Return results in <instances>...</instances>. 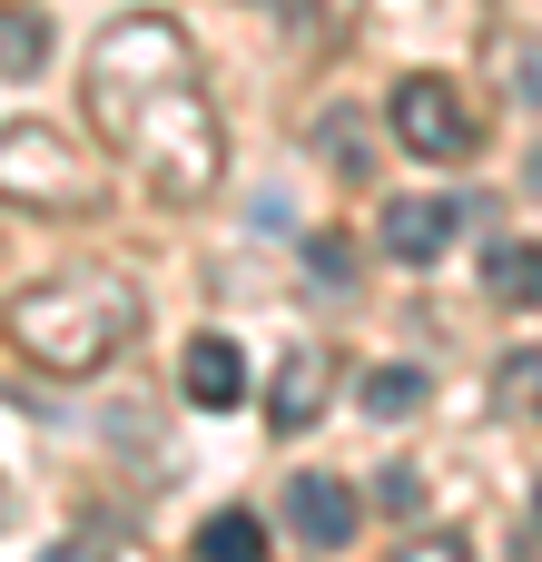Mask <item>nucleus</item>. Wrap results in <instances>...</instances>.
I'll list each match as a JSON object with an SVG mask.
<instances>
[{
	"label": "nucleus",
	"mask_w": 542,
	"mask_h": 562,
	"mask_svg": "<svg viewBox=\"0 0 542 562\" xmlns=\"http://www.w3.org/2000/svg\"><path fill=\"white\" fill-rule=\"evenodd\" d=\"M405 562H464V543H454V533H434V543H415Z\"/></svg>",
	"instance_id": "a211bd4d"
},
{
	"label": "nucleus",
	"mask_w": 542,
	"mask_h": 562,
	"mask_svg": "<svg viewBox=\"0 0 542 562\" xmlns=\"http://www.w3.org/2000/svg\"><path fill=\"white\" fill-rule=\"evenodd\" d=\"M385 128H395V148H405V158H425V168H454V158H474V148H484V119H474V99H464L444 69L395 79Z\"/></svg>",
	"instance_id": "20e7f679"
},
{
	"label": "nucleus",
	"mask_w": 542,
	"mask_h": 562,
	"mask_svg": "<svg viewBox=\"0 0 542 562\" xmlns=\"http://www.w3.org/2000/svg\"><path fill=\"white\" fill-rule=\"evenodd\" d=\"M178 385H188V405H197V415H227V405H247V356H237L227 336H188Z\"/></svg>",
	"instance_id": "0eeeda50"
},
{
	"label": "nucleus",
	"mask_w": 542,
	"mask_h": 562,
	"mask_svg": "<svg viewBox=\"0 0 542 562\" xmlns=\"http://www.w3.org/2000/svg\"><path fill=\"white\" fill-rule=\"evenodd\" d=\"M39 59H49V20H39V10H0V69L30 79Z\"/></svg>",
	"instance_id": "f8f14e48"
},
{
	"label": "nucleus",
	"mask_w": 542,
	"mask_h": 562,
	"mask_svg": "<svg viewBox=\"0 0 542 562\" xmlns=\"http://www.w3.org/2000/svg\"><path fill=\"white\" fill-rule=\"evenodd\" d=\"M425 395H434V385H425V366H375V375H365V415H375V425H405Z\"/></svg>",
	"instance_id": "9b49d317"
},
{
	"label": "nucleus",
	"mask_w": 542,
	"mask_h": 562,
	"mask_svg": "<svg viewBox=\"0 0 542 562\" xmlns=\"http://www.w3.org/2000/svg\"><path fill=\"white\" fill-rule=\"evenodd\" d=\"M484 286H494L504 306H533L542 296V247L533 237H494V247H484Z\"/></svg>",
	"instance_id": "1a4fd4ad"
},
{
	"label": "nucleus",
	"mask_w": 542,
	"mask_h": 562,
	"mask_svg": "<svg viewBox=\"0 0 542 562\" xmlns=\"http://www.w3.org/2000/svg\"><path fill=\"white\" fill-rule=\"evenodd\" d=\"M533 375H542V356H533V346H513V366H504V375H494V385H504V405H513V415H533Z\"/></svg>",
	"instance_id": "2eb2a0df"
},
{
	"label": "nucleus",
	"mask_w": 542,
	"mask_h": 562,
	"mask_svg": "<svg viewBox=\"0 0 542 562\" xmlns=\"http://www.w3.org/2000/svg\"><path fill=\"white\" fill-rule=\"evenodd\" d=\"M454 227H464V207L454 198H385V217H375V247L395 257V267H434L444 247H454Z\"/></svg>",
	"instance_id": "39448f33"
},
{
	"label": "nucleus",
	"mask_w": 542,
	"mask_h": 562,
	"mask_svg": "<svg viewBox=\"0 0 542 562\" xmlns=\"http://www.w3.org/2000/svg\"><path fill=\"white\" fill-rule=\"evenodd\" d=\"M0 207H30V217H99V207H109V168L79 158L59 128L10 119V128H0Z\"/></svg>",
	"instance_id": "7ed1b4c3"
},
{
	"label": "nucleus",
	"mask_w": 542,
	"mask_h": 562,
	"mask_svg": "<svg viewBox=\"0 0 542 562\" xmlns=\"http://www.w3.org/2000/svg\"><path fill=\"white\" fill-rule=\"evenodd\" d=\"M39 562H109V543H89V533H69V543H49Z\"/></svg>",
	"instance_id": "f3484780"
},
{
	"label": "nucleus",
	"mask_w": 542,
	"mask_h": 562,
	"mask_svg": "<svg viewBox=\"0 0 542 562\" xmlns=\"http://www.w3.org/2000/svg\"><path fill=\"white\" fill-rule=\"evenodd\" d=\"M286 524H296V543L346 553V543H355V494H346L336 474H296V484H286Z\"/></svg>",
	"instance_id": "423d86ee"
},
{
	"label": "nucleus",
	"mask_w": 542,
	"mask_h": 562,
	"mask_svg": "<svg viewBox=\"0 0 542 562\" xmlns=\"http://www.w3.org/2000/svg\"><path fill=\"white\" fill-rule=\"evenodd\" d=\"M326 375H336V366H326V346H296V356L276 366V395H267V425H276V435H306V425L326 415Z\"/></svg>",
	"instance_id": "6e6552de"
},
{
	"label": "nucleus",
	"mask_w": 542,
	"mask_h": 562,
	"mask_svg": "<svg viewBox=\"0 0 542 562\" xmlns=\"http://www.w3.org/2000/svg\"><path fill=\"white\" fill-rule=\"evenodd\" d=\"M89 119L109 138V158L158 188L168 207H197L217 198L227 178V119L197 79V49L168 10H128L89 40Z\"/></svg>",
	"instance_id": "f257e3e1"
},
{
	"label": "nucleus",
	"mask_w": 542,
	"mask_h": 562,
	"mask_svg": "<svg viewBox=\"0 0 542 562\" xmlns=\"http://www.w3.org/2000/svg\"><path fill=\"white\" fill-rule=\"evenodd\" d=\"M306 277H316V286H346V296H355V247H346V237H306Z\"/></svg>",
	"instance_id": "4468645a"
},
{
	"label": "nucleus",
	"mask_w": 542,
	"mask_h": 562,
	"mask_svg": "<svg viewBox=\"0 0 542 562\" xmlns=\"http://www.w3.org/2000/svg\"><path fill=\"white\" fill-rule=\"evenodd\" d=\"M375 504H385V514H415V504H425V484H415V464H385V484H375Z\"/></svg>",
	"instance_id": "dca6fc26"
},
{
	"label": "nucleus",
	"mask_w": 542,
	"mask_h": 562,
	"mask_svg": "<svg viewBox=\"0 0 542 562\" xmlns=\"http://www.w3.org/2000/svg\"><path fill=\"white\" fill-rule=\"evenodd\" d=\"M197 562H267V524L237 514V504L207 514V524H197Z\"/></svg>",
	"instance_id": "9d476101"
},
{
	"label": "nucleus",
	"mask_w": 542,
	"mask_h": 562,
	"mask_svg": "<svg viewBox=\"0 0 542 562\" xmlns=\"http://www.w3.org/2000/svg\"><path fill=\"white\" fill-rule=\"evenodd\" d=\"M138 277H118V267H59V277H30L10 306H0V326H10V346L39 366V375H59V385H79V375H109L128 346H138Z\"/></svg>",
	"instance_id": "f03ea898"
},
{
	"label": "nucleus",
	"mask_w": 542,
	"mask_h": 562,
	"mask_svg": "<svg viewBox=\"0 0 542 562\" xmlns=\"http://www.w3.org/2000/svg\"><path fill=\"white\" fill-rule=\"evenodd\" d=\"M316 148H326L346 178H365V128H355V109H326V119H316Z\"/></svg>",
	"instance_id": "ddd939ff"
}]
</instances>
